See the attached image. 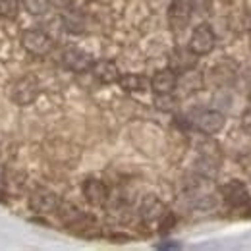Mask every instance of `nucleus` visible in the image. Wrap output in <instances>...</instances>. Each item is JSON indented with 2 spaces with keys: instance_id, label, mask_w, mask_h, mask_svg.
Returning a JSON list of instances; mask_svg holds the SVG:
<instances>
[{
  "instance_id": "obj_1",
  "label": "nucleus",
  "mask_w": 251,
  "mask_h": 251,
  "mask_svg": "<svg viewBox=\"0 0 251 251\" xmlns=\"http://www.w3.org/2000/svg\"><path fill=\"white\" fill-rule=\"evenodd\" d=\"M215 43H217V37H215L213 27L209 24H201V25H197L193 29V33H191L188 49L195 56H207V54L213 52Z\"/></svg>"
},
{
  "instance_id": "obj_19",
  "label": "nucleus",
  "mask_w": 251,
  "mask_h": 251,
  "mask_svg": "<svg viewBox=\"0 0 251 251\" xmlns=\"http://www.w3.org/2000/svg\"><path fill=\"white\" fill-rule=\"evenodd\" d=\"M4 184H6V170H4V166L0 164V189L4 188Z\"/></svg>"
},
{
  "instance_id": "obj_13",
  "label": "nucleus",
  "mask_w": 251,
  "mask_h": 251,
  "mask_svg": "<svg viewBox=\"0 0 251 251\" xmlns=\"http://www.w3.org/2000/svg\"><path fill=\"white\" fill-rule=\"evenodd\" d=\"M189 4L182 2V0H176L172 6H170V12H168V18H170V24L174 29H184L189 22Z\"/></svg>"
},
{
  "instance_id": "obj_16",
  "label": "nucleus",
  "mask_w": 251,
  "mask_h": 251,
  "mask_svg": "<svg viewBox=\"0 0 251 251\" xmlns=\"http://www.w3.org/2000/svg\"><path fill=\"white\" fill-rule=\"evenodd\" d=\"M158 224H160V228H158V230H160L162 234H164V232H170V230L174 228V224H176V217H174L172 213H168V211H166V213H164V217L158 220Z\"/></svg>"
},
{
  "instance_id": "obj_9",
  "label": "nucleus",
  "mask_w": 251,
  "mask_h": 251,
  "mask_svg": "<svg viewBox=\"0 0 251 251\" xmlns=\"http://www.w3.org/2000/svg\"><path fill=\"white\" fill-rule=\"evenodd\" d=\"M83 195H85V199H87L91 205L100 207V205H104L106 199H108V188L104 186V182H100V180H97V178H89V180H85V184H83Z\"/></svg>"
},
{
  "instance_id": "obj_10",
  "label": "nucleus",
  "mask_w": 251,
  "mask_h": 251,
  "mask_svg": "<svg viewBox=\"0 0 251 251\" xmlns=\"http://www.w3.org/2000/svg\"><path fill=\"white\" fill-rule=\"evenodd\" d=\"M91 72H93V75L100 81V83H106V85H110V83H118V79H120V72H118V66L112 62V60H99V62L93 64V68H91Z\"/></svg>"
},
{
  "instance_id": "obj_14",
  "label": "nucleus",
  "mask_w": 251,
  "mask_h": 251,
  "mask_svg": "<svg viewBox=\"0 0 251 251\" xmlns=\"http://www.w3.org/2000/svg\"><path fill=\"white\" fill-rule=\"evenodd\" d=\"M24 8L27 14L31 16H45L49 10H50V0H22Z\"/></svg>"
},
{
  "instance_id": "obj_11",
  "label": "nucleus",
  "mask_w": 251,
  "mask_h": 251,
  "mask_svg": "<svg viewBox=\"0 0 251 251\" xmlns=\"http://www.w3.org/2000/svg\"><path fill=\"white\" fill-rule=\"evenodd\" d=\"M164 213H166L164 203L158 201L157 197H153V195L145 197L143 203H141V209H139V215H141L143 222H158L164 217Z\"/></svg>"
},
{
  "instance_id": "obj_7",
  "label": "nucleus",
  "mask_w": 251,
  "mask_h": 251,
  "mask_svg": "<svg viewBox=\"0 0 251 251\" xmlns=\"http://www.w3.org/2000/svg\"><path fill=\"white\" fill-rule=\"evenodd\" d=\"M37 97H39V81L35 77H24L22 81L16 83L12 91V100L20 106L31 104Z\"/></svg>"
},
{
  "instance_id": "obj_12",
  "label": "nucleus",
  "mask_w": 251,
  "mask_h": 251,
  "mask_svg": "<svg viewBox=\"0 0 251 251\" xmlns=\"http://www.w3.org/2000/svg\"><path fill=\"white\" fill-rule=\"evenodd\" d=\"M118 85H120L124 91L139 93V91H147V89L151 87V79H147V77L141 75V74H124V75H120Z\"/></svg>"
},
{
  "instance_id": "obj_4",
  "label": "nucleus",
  "mask_w": 251,
  "mask_h": 251,
  "mask_svg": "<svg viewBox=\"0 0 251 251\" xmlns=\"http://www.w3.org/2000/svg\"><path fill=\"white\" fill-rule=\"evenodd\" d=\"M29 207H31L33 213L37 215H50V213H56L58 207H60V199L54 191L45 188L35 189L29 197Z\"/></svg>"
},
{
  "instance_id": "obj_17",
  "label": "nucleus",
  "mask_w": 251,
  "mask_h": 251,
  "mask_svg": "<svg viewBox=\"0 0 251 251\" xmlns=\"http://www.w3.org/2000/svg\"><path fill=\"white\" fill-rule=\"evenodd\" d=\"M193 10H197V12H209V8H211V0H191V4H189Z\"/></svg>"
},
{
  "instance_id": "obj_8",
  "label": "nucleus",
  "mask_w": 251,
  "mask_h": 251,
  "mask_svg": "<svg viewBox=\"0 0 251 251\" xmlns=\"http://www.w3.org/2000/svg\"><path fill=\"white\" fill-rule=\"evenodd\" d=\"M176 87H178V74L170 68L158 70L151 77V89L155 95H172Z\"/></svg>"
},
{
  "instance_id": "obj_20",
  "label": "nucleus",
  "mask_w": 251,
  "mask_h": 251,
  "mask_svg": "<svg viewBox=\"0 0 251 251\" xmlns=\"http://www.w3.org/2000/svg\"><path fill=\"white\" fill-rule=\"evenodd\" d=\"M250 100H251V93H250Z\"/></svg>"
},
{
  "instance_id": "obj_2",
  "label": "nucleus",
  "mask_w": 251,
  "mask_h": 251,
  "mask_svg": "<svg viewBox=\"0 0 251 251\" xmlns=\"http://www.w3.org/2000/svg\"><path fill=\"white\" fill-rule=\"evenodd\" d=\"M22 45L33 56H45L52 50V39L43 29H25L22 33Z\"/></svg>"
},
{
  "instance_id": "obj_5",
  "label": "nucleus",
  "mask_w": 251,
  "mask_h": 251,
  "mask_svg": "<svg viewBox=\"0 0 251 251\" xmlns=\"http://www.w3.org/2000/svg\"><path fill=\"white\" fill-rule=\"evenodd\" d=\"M62 64L70 72L85 74V72H91L95 60L87 50L77 49V47H70V49H66L62 52Z\"/></svg>"
},
{
  "instance_id": "obj_15",
  "label": "nucleus",
  "mask_w": 251,
  "mask_h": 251,
  "mask_svg": "<svg viewBox=\"0 0 251 251\" xmlns=\"http://www.w3.org/2000/svg\"><path fill=\"white\" fill-rule=\"evenodd\" d=\"M20 16V0H0V18L2 20H16Z\"/></svg>"
},
{
  "instance_id": "obj_18",
  "label": "nucleus",
  "mask_w": 251,
  "mask_h": 251,
  "mask_svg": "<svg viewBox=\"0 0 251 251\" xmlns=\"http://www.w3.org/2000/svg\"><path fill=\"white\" fill-rule=\"evenodd\" d=\"M244 27H246L248 33H251V10L246 14V18H244Z\"/></svg>"
},
{
  "instance_id": "obj_3",
  "label": "nucleus",
  "mask_w": 251,
  "mask_h": 251,
  "mask_svg": "<svg viewBox=\"0 0 251 251\" xmlns=\"http://www.w3.org/2000/svg\"><path fill=\"white\" fill-rule=\"evenodd\" d=\"M191 122H193V127L199 129L201 133L217 135L224 129L226 118H224V114H220L219 110H199V112H195Z\"/></svg>"
},
{
  "instance_id": "obj_6",
  "label": "nucleus",
  "mask_w": 251,
  "mask_h": 251,
  "mask_svg": "<svg viewBox=\"0 0 251 251\" xmlns=\"http://www.w3.org/2000/svg\"><path fill=\"white\" fill-rule=\"evenodd\" d=\"M220 193H222L224 201H226L230 207H234V209H240V207L248 205L251 199L246 184L240 182V180H230V182H226V184L220 188Z\"/></svg>"
}]
</instances>
